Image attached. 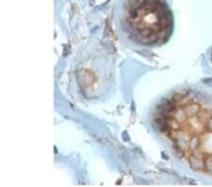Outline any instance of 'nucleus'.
I'll list each match as a JSON object with an SVG mask.
<instances>
[{
  "instance_id": "f03ea898",
  "label": "nucleus",
  "mask_w": 212,
  "mask_h": 187,
  "mask_svg": "<svg viewBox=\"0 0 212 187\" xmlns=\"http://www.w3.org/2000/svg\"><path fill=\"white\" fill-rule=\"evenodd\" d=\"M174 17L165 0H125L117 17V30L132 46L156 47L169 40Z\"/></svg>"
},
{
  "instance_id": "f257e3e1",
  "label": "nucleus",
  "mask_w": 212,
  "mask_h": 187,
  "mask_svg": "<svg viewBox=\"0 0 212 187\" xmlns=\"http://www.w3.org/2000/svg\"><path fill=\"white\" fill-rule=\"evenodd\" d=\"M155 123L181 160L212 176V104L191 92L177 93L157 107Z\"/></svg>"
}]
</instances>
